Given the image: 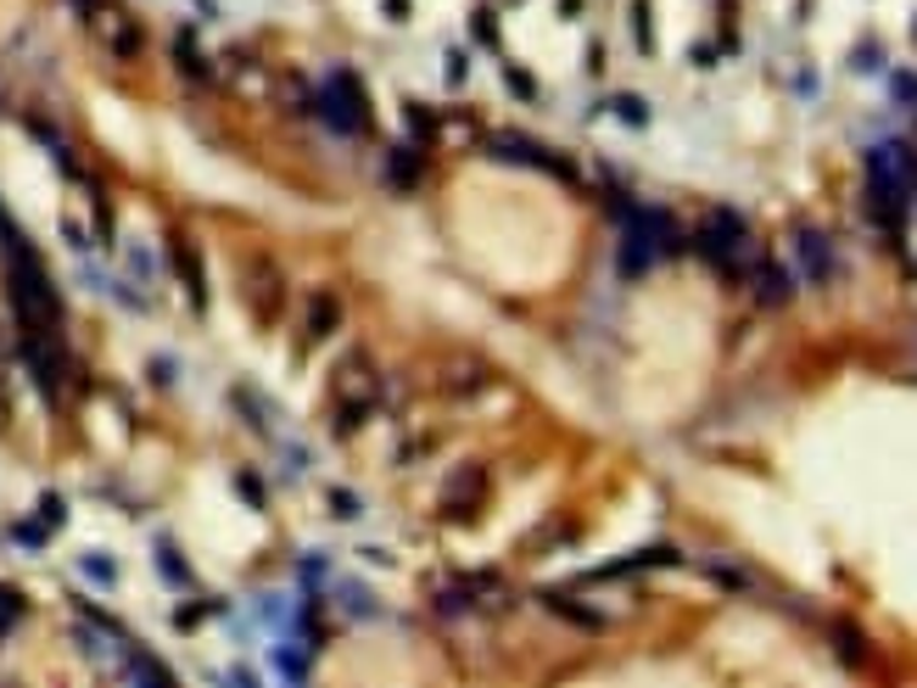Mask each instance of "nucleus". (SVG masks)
Instances as JSON below:
<instances>
[{
    "label": "nucleus",
    "mask_w": 917,
    "mask_h": 688,
    "mask_svg": "<svg viewBox=\"0 0 917 688\" xmlns=\"http://www.w3.org/2000/svg\"><path fill=\"white\" fill-rule=\"evenodd\" d=\"M7 280H12V302H17V320L23 330H40V336H62V297L46 280V270L28 258V247L7 229Z\"/></svg>",
    "instance_id": "f257e3e1"
},
{
    "label": "nucleus",
    "mask_w": 917,
    "mask_h": 688,
    "mask_svg": "<svg viewBox=\"0 0 917 688\" xmlns=\"http://www.w3.org/2000/svg\"><path fill=\"white\" fill-rule=\"evenodd\" d=\"M325 118L348 135H369V107H364V90H359L353 73H336L325 85Z\"/></svg>",
    "instance_id": "f03ea898"
},
{
    "label": "nucleus",
    "mask_w": 917,
    "mask_h": 688,
    "mask_svg": "<svg viewBox=\"0 0 917 688\" xmlns=\"http://www.w3.org/2000/svg\"><path fill=\"white\" fill-rule=\"evenodd\" d=\"M280 302H286V286H280V270L275 263H252V309L263 325L280 320Z\"/></svg>",
    "instance_id": "7ed1b4c3"
},
{
    "label": "nucleus",
    "mask_w": 917,
    "mask_h": 688,
    "mask_svg": "<svg viewBox=\"0 0 917 688\" xmlns=\"http://www.w3.org/2000/svg\"><path fill=\"white\" fill-rule=\"evenodd\" d=\"M168 258H174V270H179V280H185V291H190V309H208V286H202V263H197V252H190V241H168Z\"/></svg>",
    "instance_id": "20e7f679"
},
{
    "label": "nucleus",
    "mask_w": 917,
    "mask_h": 688,
    "mask_svg": "<svg viewBox=\"0 0 917 688\" xmlns=\"http://www.w3.org/2000/svg\"><path fill=\"white\" fill-rule=\"evenodd\" d=\"M789 291H794V280L778 270V263H761V270H755V297L767 302V309H783Z\"/></svg>",
    "instance_id": "39448f33"
},
{
    "label": "nucleus",
    "mask_w": 917,
    "mask_h": 688,
    "mask_svg": "<svg viewBox=\"0 0 917 688\" xmlns=\"http://www.w3.org/2000/svg\"><path fill=\"white\" fill-rule=\"evenodd\" d=\"M794 247H800V258H806V275H812V280H828V241L817 236V229H800Z\"/></svg>",
    "instance_id": "423d86ee"
},
{
    "label": "nucleus",
    "mask_w": 917,
    "mask_h": 688,
    "mask_svg": "<svg viewBox=\"0 0 917 688\" xmlns=\"http://www.w3.org/2000/svg\"><path fill=\"white\" fill-rule=\"evenodd\" d=\"M336 320H341V314H336V297L319 291V297L309 302V341H325V336L336 330Z\"/></svg>",
    "instance_id": "0eeeda50"
},
{
    "label": "nucleus",
    "mask_w": 917,
    "mask_h": 688,
    "mask_svg": "<svg viewBox=\"0 0 917 688\" xmlns=\"http://www.w3.org/2000/svg\"><path fill=\"white\" fill-rule=\"evenodd\" d=\"M112 17H118V23L106 28V46L118 51V57H140V28H135V23H129L124 12H112Z\"/></svg>",
    "instance_id": "6e6552de"
},
{
    "label": "nucleus",
    "mask_w": 917,
    "mask_h": 688,
    "mask_svg": "<svg viewBox=\"0 0 917 688\" xmlns=\"http://www.w3.org/2000/svg\"><path fill=\"white\" fill-rule=\"evenodd\" d=\"M470 492H481V465H465V471L448 481V510H465Z\"/></svg>",
    "instance_id": "1a4fd4ad"
},
{
    "label": "nucleus",
    "mask_w": 917,
    "mask_h": 688,
    "mask_svg": "<svg viewBox=\"0 0 917 688\" xmlns=\"http://www.w3.org/2000/svg\"><path fill=\"white\" fill-rule=\"evenodd\" d=\"M414 174H419V158H414V146H398L392 158H387V179H392V185H414Z\"/></svg>",
    "instance_id": "9d476101"
},
{
    "label": "nucleus",
    "mask_w": 917,
    "mask_h": 688,
    "mask_svg": "<svg viewBox=\"0 0 917 688\" xmlns=\"http://www.w3.org/2000/svg\"><path fill=\"white\" fill-rule=\"evenodd\" d=\"M833 649H839V655H845L851 666L867 661V649H862V633H856V627H839V633H833Z\"/></svg>",
    "instance_id": "9b49d317"
},
{
    "label": "nucleus",
    "mask_w": 917,
    "mask_h": 688,
    "mask_svg": "<svg viewBox=\"0 0 917 688\" xmlns=\"http://www.w3.org/2000/svg\"><path fill=\"white\" fill-rule=\"evenodd\" d=\"M17 622H23V593L0 583V633H7V627H17Z\"/></svg>",
    "instance_id": "f8f14e48"
},
{
    "label": "nucleus",
    "mask_w": 917,
    "mask_h": 688,
    "mask_svg": "<svg viewBox=\"0 0 917 688\" xmlns=\"http://www.w3.org/2000/svg\"><path fill=\"white\" fill-rule=\"evenodd\" d=\"M554 610H560V616H570V622H577V627H599V616H593V610H582V604H570L565 593H543Z\"/></svg>",
    "instance_id": "ddd939ff"
},
{
    "label": "nucleus",
    "mask_w": 917,
    "mask_h": 688,
    "mask_svg": "<svg viewBox=\"0 0 917 688\" xmlns=\"http://www.w3.org/2000/svg\"><path fill=\"white\" fill-rule=\"evenodd\" d=\"M470 34H476L481 46H499V23H492V12H476V17H470Z\"/></svg>",
    "instance_id": "4468645a"
},
{
    "label": "nucleus",
    "mask_w": 917,
    "mask_h": 688,
    "mask_svg": "<svg viewBox=\"0 0 917 688\" xmlns=\"http://www.w3.org/2000/svg\"><path fill=\"white\" fill-rule=\"evenodd\" d=\"M40 521H46V531L62 526V499H56V492H46V499H40Z\"/></svg>",
    "instance_id": "2eb2a0df"
},
{
    "label": "nucleus",
    "mask_w": 917,
    "mask_h": 688,
    "mask_svg": "<svg viewBox=\"0 0 917 688\" xmlns=\"http://www.w3.org/2000/svg\"><path fill=\"white\" fill-rule=\"evenodd\" d=\"M504 79H510V90H515V96H538V85H531L520 67H504Z\"/></svg>",
    "instance_id": "dca6fc26"
},
{
    "label": "nucleus",
    "mask_w": 917,
    "mask_h": 688,
    "mask_svg": "<svg viewBox=\"0 0 917 688\" xmlns=\"http://www.w3.org/2000/svg\"><path fill=\"white\" fill-rule=\"evenodd\" d=\"M632 17H638V46L649 51V7H643V0H632Z\"/></svg>",
    "instance_id": "f3484780"
},
{
    "label": "nucleus",
    "mask_w": 917,
    "mask_h": 688,
    "mask_svg": "<svg viewBox=\"0 0 917 688\" xmlns=\"http://www.w3.org/2000/svg\"><path fill=\"white\" fill-rule=\"evenodd\" d=\"M616 107H621V118H627V124H643V101H638V96H621Z\"/></svg>",
    "instance_id": "a211bd4d"
},
{
    "label": "nucleus",
    "mask_w": 917,
    "mask_h": 688,
    "mask_svg": "<svg viewBox=\"0 0 917 688\" xmlns=\"http://www.w3.org/2000/svg\"><path fill=\"white\" fill-rule=\"evenodd\" d=\"M330 504H336V515H359V499H353V492H336Z\"/></svg>",
    "instance_id": "6ab92c4d"
},
{
    "label": "nucleus",
    "mask_w": 917,
    "mask_h": 688,
    "mask_svg": "<svg viewBox=\"0 0 917 688\" xmlns=\"http://www.w3.org/2000/svg\"><path fill=\"white\" fill-rule=\"evenodd\" d=\"M7 420H12V398H7V387H0V431H7Z\"/></svg>",
    "instance_id": "aec40b11"
}]
</instances>
